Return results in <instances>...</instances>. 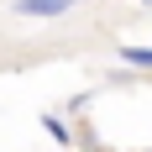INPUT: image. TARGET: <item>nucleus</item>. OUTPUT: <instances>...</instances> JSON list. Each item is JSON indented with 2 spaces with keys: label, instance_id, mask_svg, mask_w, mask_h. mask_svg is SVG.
Here are the masks:
<instances>
[{
  "label": "nucleus",
  "instance_id": "2",
  "mask_svg": "<svg viewBox=\"0 0 152 152\" xmlns=\"http://www.w3.org/2000/svg\"><path fill=\"white\" fill-rule=\"evenodd\" d=\"M42 131H47V137H53V142H58L63 152H74V137H68V126H63L58 115H53V110H42Z\"/></svg>",
  "mask_w": 152,
  "mask_h": 152
},
{
  "label": "nucleus",
  "instance_id": "1",
  "mask_svg": "<svg viewBox=\"0 0 152 152\" xmlns=\"http://www.w3.org/2000/svg\"><path fill=\"white\" fill-rule=\"evenodd\" d=\"M84 0H11V16L21 21H58V16H74Z\"/></svg>",
  "mask_w": 152,
  "mask_h": 152
},
{
  "label": "nucleus",
  "instance_id": "3",
  "mask_svg": "<svg viewBox=\"0 0 152 152\" xmlns=\"http://www.w3.org/2000/svg\"><path fill=\"white\" fill-rule=\"evenodd\" d=\"M121 63H131V68H152V47H142V42H121Z\"/></svg>",
  "mask_w": 152,
  "mask_h": 152
},
{
  "label": "nucleus",
  "instance_id": "4",
  "mask_svg": "<svg viewBox=\"0 0 152 152\" xmlns=\"http://www.w3.org/2000/svg\"><path fill=\"white\" fill-rule=\"evenodd\" d=\"M142 5H152V0H142Z\"/></svg>",
  "mask_w": 152,
  "mask_h": 152
}]
</instances>
